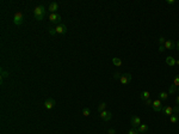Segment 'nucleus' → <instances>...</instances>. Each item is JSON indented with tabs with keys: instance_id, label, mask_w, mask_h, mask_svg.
<instances>
[{
	"instance_id": "f257e3e1",
	"label": "nucleus",
	"mask_w": 179,
	"mask_h": 134,
	"mask_svg": "<svg viewBox=\"0 0 179 134\" xmlns=\"http://www.w3.org/2000/svg\"><path fill=\"white\" fill-rule=\"evenodd\" d=\"M34 16L37 21H43L45 17V7L43 5H39L34 10Z\"/></svg>"
},
{
	"instance_id": "f03ea898",
	"label": "nucleus",
	"mask_w": 179,
	"mask_h": 134,
	"mask_svg": "<svg viewBox=\"0 0 179 134\" xmlns=\"http://www.w3.org/2000/svg\"><path fill=\"white\" fill-rule=\"evenodd\" d=\"M13 23L16 25H22L24 23V16L22 12H16L13 16Z\"/></svg>"
},
{
	"instance_id": "7ed1b4c3",
	"label": "nucleus",
	"mask_w": 179,
	"mask_h": 134,
	"mask_svg": "<svg viewBox=\"0 0 179 134\" xmlns=\"http://www.w3.org/2000/svg\"><path fill=\"white\" fill-rule=\"evenodd\" d=\"M131 80V74L130 73H124V74H122L120 78V82L123 84V85H127V84H129Z\"/></svg>"
},
{
	"instance_id": "20e7f679",
	"label": "nucleus",
	"mask_w": 179,
	"mask_h": 134,
	"mask_svg": "<svg viewBox=\"0 0 179 134\" xmlns=\"http://www.w3.org/2000/svg\"><path fill=\"white\" fill-rule=\"evenodd\" d=\"M130 122H131V127H133V128H137L138 126L141 124V119H140L137 115H134V116L131 117Z\"/></svg>"
},
{
	"instance_id": "39448f33",
	"label": "nucleus",
	"mask_w": 179,
	"mask_h": 134,
	"mask_svg": "<svg viewBox=\"0 0 179 134\" xmlns=\"http://www.w3.org/2000/svg\"><path fill=\"white\" fill-rule=\"evenodd\" d=\"M162 104H161V101L160 100H155L153 101V110L154 111H156V113H159V111H162V107H161Z\"/></svg>"
},
{
	"instance_id": "423d86ee",
	"label": "nucleus",
	"mask_w": 179,
	"mask_h": 134,
	"mask_svg": "<svg viewBox=\"0 0 179 134\" xmlns=\"http://www.w3.org/2000/svg\"><path fill=\"white\" fill-rule=\"evenodd\" d=\"M55 104H56V102H55L54 98H48V100L44 102V107H45V109L50 110V109H53V108L55 107Z\"/></svg>"
},
{
	"instance_id": "0eeeda50",
	"label": "nucleus",
	"mask_w": 179,
	"mask_h": 134,
	"mask_svg": "<svg viewBox=\"0 0 179 134\" xmlns=\"http://www.w3.org/2000/svg\"><path fill=\"white\" fill-rule=\"evenodd\" d=\"M100 117H102L104 121H110L111 117H112V113L109 111V110H104V111L100 113Z\"/></svg>"
},
{
	"instance_id": "6e6552de",
	"label": "nucleus",
	"mask_w": 179,
	"mask_h": 134,
	"mask_svg": "<svg viewBox=\"0 0 179 134\" xmlns=\"http://www.w3.org/2000/svg\"><path fill=\"white\" fill-rule=\"evenodd\" d=\"M49 21L52 23H60L61 22V16L57 13H50L49 14Z\"/></svg>"
},
{
	"instance_id": "1a4fd4ad",
	"label": "nucleus",
	"mask_w": 179,
	"mask_h": 134,
	"mask_svg": "<svg viewBox=\"0 0 179 134\" xmlns=\"http://www.w3.org/2000/svg\"><path fill=\"white\" fill-rule=\"evenodd\" d=\"M56 34H66L67 32V26L65 24H59L55 26Z\"/></svg>"
},
{
	"instance_id": "9d476101",
	"label": "nucleus",
	"mask_w": 179,
	"mask_h": 134,
	"mask_svg": "<svg viewBox=\"0 0 179 134\" xmlns=\"http://www.w3.org/2000/svg\"><path fill=\"white\" fill-rule=\"evenodd\" d=\"M59 10V4L57 3H50L48 7V11L50 13H56V11Z\"/></svg>"
},
{
	"instance_id": "9b49d317",
	"label": "nucleus",
	"mask_w": 179,
	"mask_h": 134,
	"mask_svg": "<svg viewBox=\"0 0 179 134\" xmlns=\"http://www.w3.org/2000/svg\"><path fill=\"white\" fill-rule=\"evenodd\" d=\"M165 49H170V50H172V49L176 48V44H174V42L173 41H170V40H166L165 42Z\"/></svg>"
},
{
	"instance_id": "f8f14e48",
	"label": "nucleus",
	"mask_w": 179,
	"mask_h": 134,
	"mask_svg": "<svg viewBox=\"0 0 179 134\" xmlns=\"http://www.w3.org/2000/svg\"><path fill=\"white\" fill-rule=\"evenodd\" d=\"M166 64H167L170 67H173V66L176 65V59L173 58V56H167V58H166Z\"/></svg>"
},
{
	"instance_id": "ddd939ff",
	"label": "nucleus",
	"mask_w": 179,
	"mask_h": 134,
	"mask_svg": "<svg viewBox=\"0 0 179 134\" xmlns=\"http://www.w3.org/2000/svg\"><path fill=\"white\" fill-rule=\"evenodd\" d=\"M162 111L165 113V115H168V116H171L173 114V108L170 107V105H166V107L162 108Z\"/></svg>"
},
{
	"instance_id": "4468645a",
	"label": "nucleus",
	"mask_w": 179,
	"mask_h": 134,
	"mask_svg": "<svg viewBox=\"0 0 179 134\" xmlns=\"http://www.w3.org/2000/svg\"><path fill=\"white\" fill-rule=\"evenodd\" d=\"M136 129H137V132H138V133H146V132L148 131V126H147V124H143V123H141V124H140V126H138L137 128H136Z\"/></svg>"
},
{
	"instance_id": "2eb2a0df",
	"label": "nucleus",
	"mask_w": 179,
	"mask_h": 134,
	"mask_svg": "<svg viewBox=\"0 0 179 134\" xmlns=\"http://www.w3.org/2000/svg\"><path fill=\"white\" fill-rule=\"evenodd\" d=\"M159 96H160V98H159L160 101H166L167 98H168V92L162 91V92H160V95H159Z\"/></svg>"
},
{
	"instance_id": "dca6fc26",
	"label": "nucleus",
	"mask_w": 179,
	"mask_h": 134,
	"mask_svg": "<svg viewBox=\"0 0 179 134\" xmlns=\"http://www.w3.org/2000/svg\"><path fill=\"white\" fill-rule=\"evenodd\" d=\"M112 64L115 66H117V67H120V66H122V60L120 58H114L112 59Z\"/></svg>"
},
{
	"instance_id": "f3484780",
	"label": "nucleus",
	"mask_w": 179,
	"mask_h": 134,
	"mask_svg": "<svg viewBox=\"0 0 179 134\" xmlns=\"http://www.w3.org/2000/svg\"><path fill=\"white\" fill-rule=\"evenodd\" d=\"M148 98H151V93H149V91H145V92L141 95V100L146 101V100H148Z\"/></svg>"
},
{
	"instance_id": "a211bd4d",
	"label": "nucleus",
	"mask_w": 179,
	"mask_h": 134,
	"mask_svg": "<svg viewBox=\"0 0 179 134\" xmlns=\"http://www.w3.org/2000/svg\"><path fill=\"white\" fill-rule=\"evenodd\" d=\"M177 92V86L176 85H171L168 89V95H173Z\"/></svg>"
},
{
	"instance_id": "6ab92c4d",
	"label": "nucleus",
	"mask_w": 179,
	"mask_h": 134,
	"mask_svg": "<svg viewBox=\"0 0 179 134\" xmlns=\"http://www.w3.org/2000/svg\"><path fill=\"white\" fill-rule=\"evenodd\" d=\"M178 120H179L178 115H171V116H170V121H171L172 123H177V122H178Z\"/></svg>"
},
{
	"instance_id": "aec40b11",
	"label": "nucleus",
	"mask_w": 179,
	"mask_h": 134,
	"mask_svg": "<svg viewBox=\"0 0 179 134\" xmlns=\"http://www.w3.org/2000/svg\"><path fill=\"white\" fill-rule=\"evenodd\" d=\"M8 76H10V73L7 72V71H5V69H1V82H3V79L7 78Z\"/></svg>"
},
{
	"instance_id": "412c9836",
	"label": "nucleus",
	"mask_w": 179,
	"mask_h": 134,
	"mask_svg": "<svg viewBox=\"0 0 179 134\" xmlns=\"http://www.w3.org/2000/svg\"><path fill=\"white\" fill-rule=\"evenodd\" d=\"M106 109V103H100L99 105H98V110H99V113H102V111H104V110Z\"/></svg>"
},
{
	"instance_id": "4be33fe9",
	"label": "nucleus",
	"mask_w": 179,
	"mask_h": 134,
	"mask_svg": "<svg viewBox=\"0 0 179 134\" xmlns=\"http://www.w3.org/2000/svg\"><path fill=\"white\" fill-rule=\"evenodd\" d=\"M90 114H91V110L88 108H84L83 109V115L84 116H90Z\"/></svg>"
},
{
	"instance_id": "5701e85b",
	"label": "nucleus",
	"mask_w": 179,
	"mask_h": 134,
	"mask_svg": "<svg viewBox=\"0 0 179 134\" xmlns=\"http://www.w3.org/2000/svg\"><path fill=\"white\" fill-rule=\"evenodd\" d=\"M173 85H176L177 87L179 86V74L176 76V78H174V80H173Z\"/></svg>"
},
{
	"instance_id": "b1692460",
	"label": "nucleus",
	"mask_w": 179,
	"mask_h": 134,
	"mask_svg": "<svg viewBox=\"0 0 179 134\" xmlns=\"http://www.w3.org/2000/svg\"><path fill=\"white\" fill-rule=\"evenodd\" d=\"M158 42H159V44H160V46H164V44H165V42H166V38L165 37H160L158 40Z\"/></svg>"
},
{
	"instance_id": "393cba45",
	"label": "nucleus",
	"mask_w": 179,
	"mask_h": 134,
	"mask_svg": "<svg viewBox=\"0 0 179 134\" xmlns=\"http://www.w3.org/2000/svg\"><path fill=\"white\" fill-rule=\"evenodd\" d=\"M145 102V104L147 105V107H151V105H153V102L151 101V98H148V100H146V101H143Z\"/></svg>"
},
{
	"instance_id": "a878e982",
	"label": "nucleus",
	"mask_w": 179,
	"mask_h": 134,
	"mask_svg": "<svg viewBox=\"0 0 179 134\" xmlns=\"http://www.w3.org/2000/svg\"><path fill=\"white\" fill-rule=\"evenodd\" d=\"M128 134H138V132H137V129H136V128H131L130 131L128 132Z\"/></svg>"
},
{
	"instance_id": "bb28decb",
	"label": "nucleus",
	"mask_w": 179,
	"mask_h": 134,
	"mask_svg": "<svg viewBox=\"0 0 179 134\" xmlns=\"http://www.w3.org/2000/svg\"><path fill=\"white\" fill-rule=\"evenodd\" d=\"M49 34H50V35H55L56 34L55 28H50V29H49Z\"/></svg>"
},
{
	"instance_id": "cd10ccee",
	"label": "nucleus",
	"mask_w": 179,
	"mask_h": 134,
	"mask_svg": "<svg viewBox=\"0 0 179 134\" xmlns=\"http://www.w3.org/2000/svg\"><path fill=\"white\" fill-rule=\"evenodd\" d=\"M173 114H179V105H176L173 108Z\"/></svg>"
},
{
	"instance_id": "c85d7f7f",
	"label": "nucleus",
	"mask_w": 179,
	"mask_h": 134,
	"mask_svg": "<svg viewBox=\"0 0 179 134\" xmlns=\"http://www.w3.org/2000/svg\"><path fill=\"white\" fill-rule=\"evenodd\" d=\"M121 76H122L121 73L116 72V73H115V74H114V78H115V79H120V78H121Z\"/></svg>"
},
{
	"instance_id": "c756f323",
	"label": "nucleus",
	"mask_w": 179,
	"mask_h": 134,
	"mask_svg": "<svg viewBox=\"0 0 179 134\" xmlns=\"http://www.w3.org/2000/svg\"><path fill=\"white\" fill-rule=\"evenodd\" d=\"M166 4H168V5H174L176 1H174V0H166Z\"/></svg>"
},
{
	"instance_id": "7c9ffc66",
	"label": "nucleus",
	"mask_w": 179,
	"mask_h": 134,
	"mask_svg": "<svg viewBox=\"0 0 179 134\" xmlns=\"http://www.w3.org/2000/svg\"><path fill=\"white\" fill-rule=\"evenodd\" d=\"M159 52L160 53L165 52V46H159Z\"/></svg>"
},
{
	"instance_id": "2f4dec72",
	"label": "nucleus",
	"mask_w": 179,
	"mask_h": 134,
	"mask_svg": "<svg viewBox=\"0 0 179 134\" xmlns=\"http://www.w3.org/2000/svg\"><path fill=\"white\" fill-rule=\"evenodd\" d=\"M116 133V131H115V129H112V128H110V129H109V134H115Z\"/></svg>"
},
{
	"instance_id": "473e14b6",
	"label": "nucleus",
	"mask_w": 179,
	"mask_h": 134,
	"mask_svg": "<svg viewBox=\"0 0 179 134\" xmlns=\"http://www.w3.org/2000/svg\"><path fill=\"white\" fill-rule=\"evenodd\" d=\"M176 103L179 105V96H177V98H176Z\"/></svg>"
},
{
	"instance_id": "72a5a7b5",
	"label": "nucleus",
	"mask_w": 179,
	"mask_h": 134,
	"mask_svg": "<svg viewBox=\"0 0 179 134\" xmlns=\"http://www.w3.org/2000/svg\"><path fill=\"white\" fill-rule=\"evenodd\" d=\"M176 47H177V49H178V50H179V41L177 42V44H176Z\"/></svg>"
},
{
	"instance_id": "f704fd0d",
	"label": "nucleus",
	"mask_w": 179,
	"mask_h": 134,
	"mask_svg": "<svg viewBox=\"0 0 179 134\" xmlns=\"http://www.w3.org/2000/svg\"><path fill=\"white\" fill-rule=\"evenodd\" d=\"M176 65H178V66H179V60H176Z\"/></svg>"
},
{
	"instance_id": "c9c22d12",
	"label": "nucleus",
	"mask_w": 179,
	"mask_h": 134,
	"mask_svg": "<svg viewBox=\"0 0 179 134\" xmlns=\"http://www.w3.org/2000/svg\"><path fill=\"white\" fill-rule=\"evenodd\" d=\"M177 90H178V92H179V86H178V87H177Z\"/></svg>"
}]
</instances>
